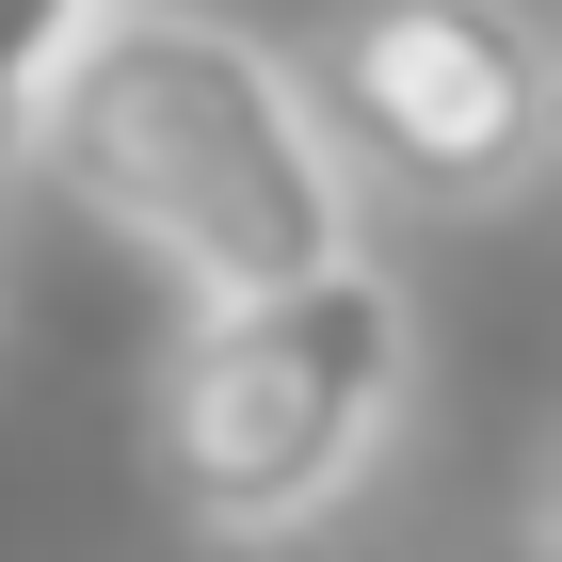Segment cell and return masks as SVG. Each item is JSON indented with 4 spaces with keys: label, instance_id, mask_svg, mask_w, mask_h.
Segmentation results:
<instances>
[{
    "label": "cell",
    "instance_id": "obj_1",
    "mask_svg": "<svg viewBox=\"0 0 562 562\" xmlns=\"http://www.w3.org/2000/svg\"><path fill=\"white\" fill-rule=\"evenodd\" d=\"M33 177L113 225L177 305H258L353 258V177L290 48L210 0H113L33 113Z\"/></svg>",
    "mask_w": 562,
    "mask_h": 562
},
{
    "label": "cell",
    "instance_id": "obj_2",
    "mask_svg": "<svg viewBox=\"0 0 562 562\" xmlns=\"http://www.w3.org/2000/svg\"><path fill=\"white\" fill-rule=\"evenodd\" d=\"M402 402H418V305H402V273L338 258L305 290L193 305L145 434H161V482L210 547H290L386 467Z\"/></svg>",
    "mask_w": 562,
    "mask_h": 562
},
{
    "label": "cell",
    "instance_id": "obj_3",
    "mask_svg": "<svg viewBox=\"0 0 562 562\" xmlns=\"http://www.w3.org/2000/svg\"><path fill=\"white\" fill-rule=\"evenodd\" d=\"M290 81L338 177L402 210H515L562 145V48L530 0H338Z\"/></svg>",
    "mask_w": 562,
    "mask_h": 562
},
{
    "label": "cell",
    "instance_id": "obj_4",
    "mask_svg": "<svg viewBox=\"0 0 562 562\" xmlns=\"http://www.w3.org/2000/svg\"><path fill=\"white\" fill-rule=\"evenodd\" d=\"M97 16H113V0H0V193L33 177V113H48V81L81 65Z\"/></svg>",
    "mask_w": 562,
    "mask_h": 562
}]
</instances>
